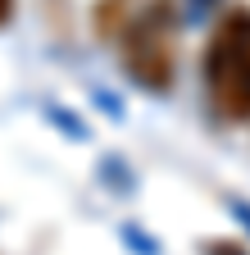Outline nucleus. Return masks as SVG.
<instances>
[{
	"instance_id": "nucleus-3",
	"label": "nucleus",
	"mask_w": 250,
	"mask_h": 255,
	"mask_svg": "<svg viewBox=\"0 0 250 255\" xmlns=\"http://www.w3.org/2000/svg\"><path fill=\"white\" fill-rule=\"evenodd\" d=\"M9 18H14V0H0V27H5Z\"/></svg>"
},
{
	"instance_id": "nucleus-1",
	"label": "nucleus",
	"mask_w": 250,
	"mask_h": 255,
	"mask_svg": "<svg viewBox=\"0 0 250 255\" xmlns=\"http://www.w3.org/2000/svg\"><path fill=\"white\" fill-rule=\"evenodd\" d=\"M205 101L223 123L250 119V5H232L209 27L200 55Z\"/></svg>"
},
{
	"instance_id": "nucleus-4",
	"label": "nucleus",
	"mask_w": 250,
	"mask_h": 255,
	"mask_svg": "<svg viewBox=\"0 0 250 255\" xmlns=\"http://www.w3.org/2000/svg\"><path fill=\"white\" fill-rule=\"evenodd\" d=\"M200 5H218V0H200Z\"/></svg>"
},
{
	"instance_id": "nucleus-2",
	"label": "nucleus",
	"mask_w": 250,
	"mask_h": 255,
	"mask_svg": "<svg viewBox=\"0 0 250 255\" xmlns=\"http://www.w3.org/2000/svg\"><path fill=\"white\" fill-rule=\"evenodd\" d=\"M123 73L146 91H168L177 78V0H141L118 23Z\"/></svg>"
}]
</instances>
